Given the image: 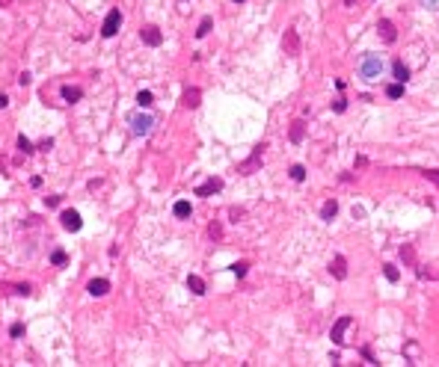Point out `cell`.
Listing matches in <instances>:
<instances>
[{"label": "cell", "mask_w": 439, "mask_h": 367, "mask_svg": "<svg viewBox=\"0 0 439 367\" xmlns=\"http://www.w3.org/2000/svg\"><path fill=\"white\" fill-rule=\"evenodd\" d=\"M282 48H285V54H288V56H297V54H300V36H297V30H285Z\"/></svg>", "instance_id": "8"}, {"label": "cell", "mask_w": 439, "mask_h": 367, "mask_svg": "<svg viewBox=\"0 0 439 367\" xmlns=\"http://www.w3.org/2000/svg\"><path fill=\"white\" fill-rule=\"evenodd\" d=\"M0 3H3V6H9V3H12V0H0Z\"/></svg>", "instance_id": "39"}, {"label": "cell", "mask_w": 439, "mask_h": 367, "mask_svg": "<svg viewBox=\"0 0 439 367\" xmlns=\"http://www.w3.org/2000/svg\"><path fill=\"white\" fill-rule=\"evenodd\" d=\"M386 95H389L392 101H398V98H404V83H392V86L386 89Z\"/></svg>", "instance_id": "22"}, {"label": "cell", "mask_w": 439, "mask_h": 367, "mask_svg": "<svg viewBox=\"0 0 439 367\" xmlns=\"http://www.w3.org/2000/svg\"><path fill=\"white\" fill-rule=\"evenodd\" d=\"M187 290L196 293V296H205V281L199 275H187Z\"/></svg>", "instance_id": "18"}, {"label": "cell", "mask_w": 439, "mask_h": 367, "mask_svg": "<svg viewBox=\"0 0 439 367\" xmlns=\"http://www.w3.org/2000/svg\"><path fill=\"white\" fill-rule=\"evenodd\" d=\"M264 148H267V145H264V142H259V145H255V148H252V154H249V160H243V163L238 166V172H240V175H252L255 169H259V166H261V157H264Z\"/></svg>", "instance_id": "2"}, {"label": "cell", "mask_w": 439, "mask_h": 367, "mask_svg": "<svg viewBox=\"0 0 439 367\" xmlns=\"http://www.w3.org/2000/svg\"><path fill=\"white\" fill-rule=\"evenodd\" d=\"M333 110H336V113H344V110H347V101H344V98H339V101L333 104Z\"/></svg>", "instance_id": "32"}, {"label": "cell", "mask_w": 439, "mask_h": 367, "mask_svg": "<svg viewBox=\"0 0 439 367\" xmlns=\"http://www.w3.org/2000/svg\"><path fill=\"white\" fill-rule=\"evenodd\" d=\"M15 293H18V296H30V284H18Z\"/></svg>", "instance_id": "35"}, {"label": "cell", "mask_w": 439, "mask_h": 367, "mask_svg": "<svg viewBox=\"0 0 439 367\" xmlns=\"http://www.w3.org/2000/svg\"><path fill=\"white\" fill-rule=\"evenodd\" d=\"M246 270H249V264H246V261H238V264H232V273H235L238 278H243V275H246Z\"/></svg>", "instance_id": "26"}, {"label": "cell", "mask_w": 439, "mask_h": 367, "mask_svg": "<svg viewBox=\"0 0 439 367\" xmlns=\"http://www.w3.org/2000/svg\"><path fill=\"white\" fill-rule=\"evenodd\" d=\"M60 219H62V228H65V231H80V228H83V219H80L78 210H62Z\"/></svg>", "instance_id": "7"}, {"label": "cell", "mask_w": 439, "mask_h": 367, "mask_svg": "<svg viewBox=\"0 0 439 367\" xmlns=\"http://www.w3.org/2000/svg\"><path fill=\"white\" fill-rule=\"evenodd\" d=\"M232 3H246V0H232Z\"/></svg>", "instance_id": "40"}, {"label": "cell", "mask_w": 439, "mask_h": 367, "mask_svg": "<svg viewBox=\"0 0 439 367\" xmlns=\"http://www.w3.org/2000/svg\"><path fill=\"white\" fill-rule=\"evenodd\" d=\"M6 104H9V98H6V95H3V92H0V110H3V107H6Z\"/></svg>", "instance_id": "38"}, {"label": "cell", "mask_w": 439, "mask_h": 367, "mask_svg": "<svg viewBox=\"0 0 439 367\" xmlns=\"http://www.w3.org/2000/svg\"><path fill=\"white\" fill-rule=\"evenodd\" d=\"M353 326V317H339V323L333 326V332H329V338H333V344H344V332Z\"/></svg>", "instance_id": "9"}, {"label": "cell", "mask_w": 439, "mask_h": 367, "mask_svg": "<svg viewBox=\"0 0 439 367\" xmlns=\"http://www.w3.org/2000/svg\"><path fill=\"white\" fill-rule=\"evenodd\" d=\"M306 136V122H294L291 125V142H303Z\"/></svg>", "instance_id": "19"}, {"label": "cell", "mask_w": 439, "mask_h": 367, "mask_svg": "<svg viewBox=\"0 0 439 367\" xmlns=\"http://www.w3.org/2000/svg\"><path fill=\"white\" fill-rule=\"evenodd\" d=\"M39 148H42V151H51V148H54V139H42Z\"/></svg>", "instance_id": "36"}, {"label": "cell", "mask_w": 439, "mask_h": 367, "mask_svg": "<svg viewBox=\"0 0 439 367\" xmlns=\"http://www.w3.org/2000/svg\"><path fill=\"white\" fill-rule=\"evenodd\" d=\"M172 213H175V219H190L193 216V207H190V202H175V207H172Z\"/></svg>", "instance_id": "17"}, {"label": "cell", "mask_w": 439, "mask_h": 367, "mask_svg": "<svg viewBox=\"0 0 439 367\" xmlns=\"http://www.w3.org/2000/svg\"><path fill=\"white\" fill-rule=\"evenodd\" d=\"M60 202H62V196H48V199H45V204H48V207H57Z\"/></svg>", "instance_id": "34"}, {"label": "cell", "mask_w": 439, "mask_h": 367, "mask_svg": "<svg viewBox=\"0 0 439 367\" xmlns=\"http://www.w3.org/2000/svg\"><path fill=\"white\" fill-rule=\"evenodd\" d=\"M243 213H246V210H240V207H232V210H229V216H232V222H238V219H240Z\"/></svg>", "instance_id": "33"}, {"label": "cell", "mask_w": 439, "mask_h": 367, "mask_svg": "<svg viewBox=\"0 0 439 367\" xmlns=\"http://www.w3.org/2000/svg\"><path fill=\"white\" fill-rule=\"evenodd\" d=\"M18 86H30V74H27V71H24V74L18 77Z\"/></svg>", "instance_id": "37"}, {"label": "cell", "mask_w": 439, "mask_h": 367, "mask_svg": "<svg viewBox=\"0 0 439 367\" xmlns=\"http://www.w3.org/2000/svg\"><path fill=\"white\" fill-rule=\"evenodd\" d=\"M86 290L92 293V296H107V293H110V281L107 278H92L86 284Z\"/></svg>", "instance_id": "11"}, {"label": "cell", "mask_w": 439, "mask_h": 367, "mask_svg": "<svg viewBox=\"0 0 439 367\" xmlns=\"http://www.w3.org/2000/svg\"><path fill=\"white\" fill-rule=\"evenodd\" d=\"M65 261H68V258H65L62 249H57V252L51 255V264H54V267H65Z\"/></svg>", "instance_id": "25"}, {"label": "cell", "mask_w": 439, "mask_h": 367, "mask_svg": "<svg viewBox=\"0 0 439 367\" xmlns=\"http://www.w3.org/2000/svg\"><path fill=\"white\" fill-rule=\"evenodd\" d=\"M152 128H155V116H149V113H134L131 116V130L137 136H145Z\"/></svg>", "instance_id": "4"}, {"label": "cell", "mask_w": 439, "mask_h": 367, "mask_svg": "<svg viewBox=\"0 0 439 367\" xmlns=\"http://www.w3.org/2000/svg\"><path fill=\"white\" fill-rule=\"evenodd\" d=\"M421 175H424L427 181H436V184H439V169H424Z\"/></svg>", "instance_id": "29"}, {"label": "cell", "mask_w": 439, "mask_h": 367, "mask_svg": "<svg viewBox=\"0 0 439 367\" xmlns=\"http://www.w3.org/2000/svg\"><path fill=\"white\" fill-rule=\"evenodd\" d=\"M383 273H386V278H389V281H398V278H400V273H398V267H395V264H386V267H383Z\"/></svg>", "instance_id": "27"}, {"label": "cell", "mask_w": 439, "mask_h": 367, "mask_svg": "<svg viewBox=\"0 0 439 367\" xmlns=\"http://www.w3.org/2000/svg\"><path fill=\"white\" fill-rule=\"evenodd\" d=\"M9 335H12V338H21V335H24V323H15V326L9 329Z\"/></svg>", "instance_id": "30"}, {"label": "cell", "mask_w": 439, "mask_h": 367, "mask_svg": "<svg viewBox=\"0 0 439 367\" xmlns=\"http://www.w3.org/2000/svg\"><path fill=\"white\" fill-rule=\"evenodd\" d=\"M199 98H202V92H199L196 86H187V89H184V95H181V104H184L187 110H196V107L202 104Z\"/></svg>", "instance_id": "10"}, {"label": "cell", "mask_w": 439, "mask_h": 367, "mask_svg": "<svg viewBox=\"0 0 439 367\" xmlns=\"http://www.w3.org/2000/svg\"><path fill=\"white\" fill-rule=\"evenodd\" d=\"M344 3H347V6H350V3H353V0H344Z\"/></svg>", "instance_id": "42"}, {"label": "cell", "mask_w": 439, "mask_h": 367, "mask_svg": "<svg viewBox=\"0 0 439 367\" xmlns=\"http://www.w3.org/2000/svg\"><path fill=\"white\" fill-rule=\"evenodd\" d=\"M291 181H306V166H291Z\"/></svg>", "instance_id": "24"}, {"label": "cell", "mask_w": 439, "mask_h": 367, "mask_svg": "<svg viewBox=\"0 0 439 367\" xmlns=\"http://www.w3.org/2000/svg\"><path fill=\"white\" fill-rule=\"evenodd\" d=\"M119 27H122V12L119 9H110L107 18H104V24H101V36H104V39H113V36L119 33Z\"/></svg>", "instance_id": "3"}, {"label": "cell", "mask_w": 439, "mask_h": 367, "mask_svg": "<svg viewBox=\"0 0 439 367\" xmlns=\"http://www.w3.org/2000/svg\"><path fill=\"white\" fill-rule=\"evenodd\" d=\"M18 148H21L24 154H33V151H36V145H33L27 136H18Z\"/></svg>", "instance_id": "23"}, {"label": "cell", "mask_w": 439, "mask_h": 367, "mask_svg": "<svg viewBox=\"0 0 439 367\" xmlns=\"http://www.w3.org/2000/svg\"><path fill=\"white\" fill-rule=\"evenodd\" d=\"M380 74H383V56L380 54H365L362 62H359V77L374 83V80H380Z\"/></svg>", "instance_id": "1"}, {"label": "cell", "mask_w": 439, "mask_h": 367, "mask_svg": "<svg viewBox=\"0 0 439 367\" xmlns=\"http://www.w3.org/2000/svg\"><path fill=\"white\" fill-rule=\"evenodd\" d=\"M140 39H142V45H149V48H160L163 45V33L155 24H149V27L140 30Z\"/></svg>", "instance_id": "5"}, {"label": "cell", "mask_w": 439, "mask_h": 367, "mask_svg": "<svg viewBox=\"0 0 439 367\" xmlns=\"http://www.w3.org/2000/svg\"><path fill=\"white\" fill-rule=\"evenodd\" d=\"M220 190H223V181H220V178H208L205 184H199V187L193 190V196H202V199H208V196H217Z\"/></svg>", "instance_id": "6"}, {"label": "cell", "mask_w": 439, "mask_h": 367, "mask_svg": "<svg viewBox=\"0 0 439 367\" xmlns=\"http://www.w3.org/2000/svg\"><path fill=\"white\" fill-rule=\"evenodd\" d=\"M329 273H333L339 281H344V278H347V261L341 258V255H336V261L329 264Z\"/></svg>", "instance_id": "13"}, {"label": "cell", "mask_w": 439, "mask_h": 367, "mask_svg": "<svg viewBox=\"0 0 439 367\" xmlns=\"http://www.w3.org/2000/svg\"><path fill=\"white\" fill-rule=\"evenodd\" d=\"M400 258H404L407 264H413V249H410V246H404V249H400Z\"/></svg>", "instance_id": "31"}, {"label": "cell", "mask_w": 439, "mask_h": 367, "mask_svg": "<svg viewBox=\"0 0 439 367\" xmlns=\"http://www.w3.org/2000/svg\"><path fill=\"white\" fill-rule=\"evenodd\" d=\"M377 30H380V36H383V42H389V45H392V42L398 39V33H395V24H392V21H386V18H383V21L377 24Z\"/></svg>", "instance_id": "16"}, {"label": "cell", "mask_w": 439, "mask_h": 367, "mask_svg": "<svg viewBox=\"0 0 439 367\" xmlns=\"http://www.w3.org/2000/svg\"><path fill=\"white\" fill-rule=\"evenodd\" d=\"M60 95H62V101H65V104H78V101L83 98V89H80V86H62V89H60Z\"/></svg>", "instance_id": "12"}, {"label": "cell", "mask_w": 439, "mask_h": 367, "mask_svg": "<svg viewBox=\"0 0 439 367\" xmlns=\"http://www.w3.org/2000/svg\"><path fill=\"white\" fill-rule=\"evenodd\" d=\"M392 74H395V83H407V80H410V68L400 62V59H395V62H392Z\"/></svg>", "instance_id": "14"}, {"label": "cell", "mask_w": 439, "mask_h": 367, "mask_svg": "<svg viewBox=\"0 0 439 367\" xmlns=\"http://www.w3.org/2000/svg\"><path fill=\"white\" fill-rule=\"evenodd\" d=\"M208 234H211V240H223V225H220V222H211Z\"/></svg>", "instance_id": "28"}, {"label": "cell", "mask_w": 439, "mask_h": 367, "mask_svg": "<svg viewBox=\"0 0 439 367\" xmlns=\"http://www.w3.org/2000/svg\"><path fill=\"white\" fill-rule=\"evenodd\" d=\"M336 213H339V202H336V199L323 202V207H320V219H323V222H333Z\"/></svg>", "instance_id": "15"}, {"label": "cell", "mask_w": 439, "mask_h": 367, "mask_svg": "<svg viewBox=\"0 0 439 367\" xmlns=\"http://www.w3.org/2000/svg\"><path fill=\"white\" fill-rule=\"evenodd\" d=\"M137 104H140V110H142V107H152V104H155V95H152L149 89H140V92H137Z\"/></svg>", "instance_id": "20"}, {"label": "cell", "mask_w": 439, "mask_h": 367, "mask_svg": "<svg viewBox=\"0 0 439 367\" xmlns=\"http://www.w3.org/2000/svg\"><path fill=\"white\" fill-rule=\"evenodd\" d=\"M211 27H214V18H208V15H205V18L199 21V30H196V39H205V36L211 33Z\"/></svg>", "instance_id": "21"}, {"label": "cell", "mask_w": 439, "mask_h": 367, "mask_svg": "<svg viewBox=\"0 0 439 367\" xmlns=\"http://www.w3.org/2000/svg\"><path fill=\"white\" fill-rule=\"evenodd\" d=\"M430 3H433V6H439V0H430Z\"/></svg>", "instance_id": "41"}]
</instances>
